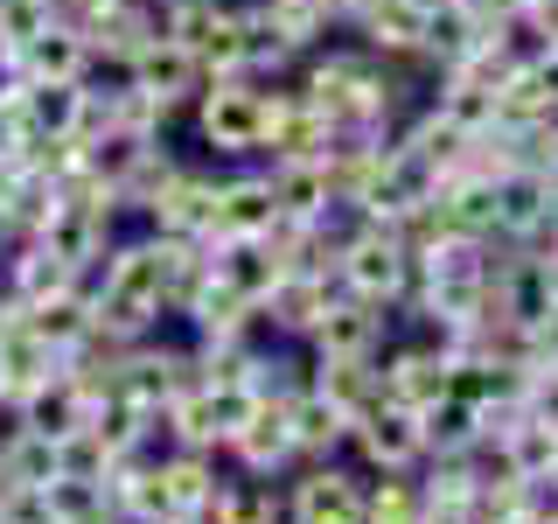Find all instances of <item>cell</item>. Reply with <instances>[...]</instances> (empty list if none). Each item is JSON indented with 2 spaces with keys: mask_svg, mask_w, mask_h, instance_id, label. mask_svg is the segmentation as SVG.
<instances>
[{
  "mask_svg": "<svg viewBox=\"0 0 558 524\" xmlns=\"http://www.w3.org/2000/svg\"><path fill=\"white\" fill-rule=\"evenodd\" d=\"M209 210H217V175L196 162H174V175L140 203V224L154 238H203L209 245Z\"/></svg>",
  "mask_w": 558,
  "mask_h": 524,
  "instance_id": "3",
  "label": "cell"
},
{
  "mask_svg": "<svg viewBox=\"0 0 558 524\" xmlns=\"http://www.w3.org/2000/svg\"><path fill=\"white\" fill-rule=\"evenodd\" d=\"M14 413H22V427H28V433H49V441H63V433H77V427H84V413H92V384L57 364V371H49L43 384H28V398H22Z\"/></svg>",
  "mask_w": 558,
  "mask_h": 524,
  "instance_id": "12",
  "label": "cell"
},
{
  "mask_svg": "<svg viewBox=\"0 0 558 524\" xmlns=\"http://www.w3.org/2000/svg\"><path fill=\"white\" fill-rule=\"evenodd\" d=\"M384 336H391V308H371V301H356V294H342V301H328V314L314 322L307 349L314 357H377Z\"/></svg>",
  "mask_w": 558,
  "mask_h": 524,
  "instance_id": "10",
  "label": "cell"
},
{
  "mask_svg": "<svg viewBox=\"0 0 558 524\" xmlns=\"http://www.w3.org/2000/svg\"><path fill=\"white\" fill-rule=\"evenodd\" d=\"M328 301H342V279H307V273H279V287L258 301V329H272V336H314V322L328 314Z\"/></svg>",
  "mask_w": 558,
  "mask_h": 524,
  "instance_id": "11",
  "label": "cell"
},
{
  "mask_svg": "<svg viewBox=\"0 0 558 524\" xmlns=\"http://www.w3.org/2000/svg\"><path fill=\"white\" fill-rule=\"evenodd\" d=\"M266 182H272V203L287 224H314L336 189H328V162H266Z\"/></svg>",
  "mask_w": 558,
  "mask_h": 524,
  "instance_id": "17",
  "label": "cell"
},
{
  "mask_svg": "<svg viewBox=\"0 0 558 524\" xmlns=\"http://www.w3.org/2000/svg\"><path fill=\"white\" fill-rule=\"evenodd\" d=\"M537 266H545V294H551V308H558V252H551V259H537Z\"/></svg>",
  "mask_w": 558,
  "mask_h": 524,
  "instance_id": "24",
  "label": "cell"
},
{
  "mask_svg": "<svg viewBox=\"0 0 558 524\" xmlns=\"http://www.w3.org/2000/svg\"><path fill=\"white\" fill-rule=\"evenodd\" d=\"M0 476H8V483H28V489H49V483H57V441L22 427V441L0 454Z\"/></svg>",
  "mask_w": 558,
  "mask_h": 524,
  "instance_id": "22",
  "label": "cell"
},
{
  "mask_svg": "<svg viewBox=\"0 0 558 524\" xmlns=\"http://www.w3.org/2000/svg\"><path fill=\"white\" fill-rule=\"evenodd\" d=\"M279 406H287V433H293V454H301V462H336V454H342V433H349V419L328 406V398L314 392V384H301V392L279 398Z\"/></svg>",
  "mask_w": 558,
  "mask_h": 524,
  "instance_id": "16",
  "label": "cell"
},
{
  "mask_svg": "<svg viewBox=\"0 0 558 524\" xmlns=\"http://www.w3.org/2000/svg\"><path fill=\"white\" fill-rule=\"evenodd\" d=\"M551 476H558V468H551Z\"/></svg>",
  "mask_w": 558,
  "mask_h": 524,
  "instance_id": "29",
  "label": "cell"
},
{
  "mask_svg": "<svg viewBox=\"0 0 558 524\" xmlns=\"http://www.w3.org/2000/svg\"><path fill=\"white\" fill-rule=\"evenodd\" d=\"M8 329H14V301H8V294H0V336H8Z\"/></svg>",
  "mask_w": 558,
  "mask_h": 524,
  "instance_id": "27",
  "label": "cell"
},
{
  "mask_svg": "<svg viewBox=\"0 0 558 524\" xmlns=\"http://www.w3.org/2000/svg\"><path fill=\"white\" fill-rule=\"evenodd\" d=\"M342 448L356 454L371 476H391V468H418L426 462V441H418V413L412 406H391V398H377L363 419H349Z\"/></svg>",
  "mask_w": 558,
  "mask_h": 524,
  "instance_id": "4",
  "label": "cell"
},
{
  "mask_svg": "<svg viewBox=\"0 0 558 524\" xmlns=\"http://www.w3.org/2000/svg\"><path fill=\"white\" fill-rule=\"evenodd\" d=\"M418 22H426V14H418L412 0H371V8H363L349 28L363 35V49H371V57L398 63V57H418Z\"/></svg>",
  "mask_w": 558,
  "mask_h": 524,
  "instance_id": "18",
  "label": "cell"
},
{
  "mask_svg": "<svg viewBox=\"0 0 558 524\" xmlns=\"http://www.w3.org/2000/svg\"><path fill=\"white\" fill-rule=\"evenodd\" d=\"M377 378H384V398L391 406H433V398L447 392V357L433 349L426 336L418 343H384L377 349Z\"/></svg>",
  "mask_w": 558,
  "mask_h": 524,
  "instance_id": "9",
  "label": "cell"
},
{
  "mask_svg": "<svg viewBox=\"0 0 558 524\" xmlns=\"http://www.w3.org/2000/svg\"><path fill=\"white\" fill-rule=\"evenodd\" d=\"M307 384L328 398L342 419H363L384 398V378H377V357H314L307 364Z\"/></svg>",
  "mask_w": 558,
  "mask_h": 524,
  "instance_id": "15",
  "label": "cell"
},
{
  "mask_svg": "<svg viewBox=\"0 0 558 524\" xmlns=\"http://www.w3.org/2000/svg\"><path fill=\"white\" fill-rule=\"evenodd\" d=\"M223 454L238 462V476H258V483L293 476V468H301V454H293V433H287V406H279V398H258V413L244 419V433Z\"/></svg>",
  "mask_w": 558,
  "mask_h": 524,
  "instance_id": "7",
  "label": "cell"
},
{
  "mask_svg": "<svg viewBox=\"0 0 558 524\" xmlns=\"http://www.w3.org/2000/svg\"><path fill=\"white\" fill-rule=\"evenodd\" d=\"M49 497V517L57 524H77V517H98V511H112V497H105V483H77V476H57L43 489Z\"/></svg>",
  "mask_w": 558,
  "mask_h": 524,
  "instance_id": "23",
  "label": "cell"
},
{
  "mask_svg": "<svg viewBox=\"0 0 558 524\" xmlns=\"http://www.w3.org/2000/svg\"><path fill=\"white\" fill-rule=\"evenodd\" d=\"M209 273H217L238 301L258 308L279 287V273H287V266H279V252H272L266 238H209Z\"/></svg>",
  "mask_w": 558,
  "mask_h": 524,
  "instance_id": "13",
  "label": "cell"
},
{
  "mask_svg": "<svg viewBox=\"0 0 558 524\" xmlns=\"http://www.w3.org/2000/svg\"><path fill=\"white\" fill-rule=\"evenodd\" d=\"M418 14H440V8H461V0H412Z\"/></svg>",
  "mask_w": 558,
  "mask_h": 524,
  "instance_id": "26",
  "label": "cell"
},
{
  "mask_svg": "<svg viewBox=\"0 0 558 524\" xmlns=\"http://www.w3.org/2000/svg\"><path fill=\"white\" fill-rule=\"evenodd\" d=\"M496 448H502V462H510V476H551V468H558V427L537 419L531 406L496 433Z\"/></svg>",
  "mask_w": 558,
  "mask_h": 524,
  "instance_id": "19",
  "label": "cell"
},
{
  "mask_svg": "<svg viewBox=\"0 0 558 524\" xmlns=\"http://www.w3.org/2000/svg\"><path fill=\"white\" fill-rule=\"evenodd\" d=\"M426 497H418L412 468H391V476H363V524H418Z\"/></svg>",
  "mask_w": 558,
  "mask_h": 524,
  "instance_id": "21",
  "label": "cell"
},
{
  "mask_svg": "<svg viewBox=\"0 0 558 524\" xmlns=\"http://www.w3.org/2000/svg\"><path fill=\"white\" fill-rule=\"evenodd\" d=\"M133 92H140V98H154L161 112H189V98L203 92V63L189 57L182 43L154 35L147 49H133Z\"/></svg>",
  "mask_w": 558,
  "mask_h": 524,
  "instance_id": "8",
  "label": "cell"
},
{
  "mask_svg": "<svg viewBox=\"0 0 558 524\" xmlns=\"http://www.w3.org/2000/svg\"><path fill=\"white\" fill-rule=\"evenodd\" d=\"M418 524H468V511H418Z\"/></svg>",
  "mask_w": 558,
  "mask_h": 524,
  "instance_id": "25",
  "label": "cell"
},
{
  "mask_svg": "<svg viewBox=\"0 0 558 524\" xmlns=\"http://www.w3.org/2000/svg\"><path fill=\"white\" fill-rule=\"evenodd\" d=\"M279 224L266 168H231L217 175V210H209V238H266Z\"/></svg>",
  "mask_w": 558,
  "mask_h": 524,
  "instance_id": "6",
  "label": "cell"
},
{
  "mask_svg": "<svg viewBox=\"0 0 558 524\" xmlns=\"http://www.w3.org/2000/svg\"><path fill=\"white\" fill-rule=\"evenodd\" d=\"M287 524H293V517H287Z\"/></svg>",
  "mask_w": 558,
  "mask_h": 524,
  "instance_id": "30",
  "label": "cell"
},
{
  "mask_svg": "<svg viewBox=\"0 0 558 524\" xmlns=\"http://www.w3.org/2000/svg\"><path fill=\"white\" fill-rule=\"evenodd\" d=\"M161 483H168L174 517H203L209 503L223 497L231 468H223V454H209V448H168L161 454Z\"/></svg>",
  "mask_w": 558,
  "mask_h": 524,
  "instance_id": "14",
  "label": "cell"
},
{
  "mask_svg": "<svg viewBox=\"0 0 558 524\" xmlns=\"http://www.w3.org/2000/svg\"><path fill=\"white\" fill-rule=\"evenodd\" d=\"M412 273H418V259H405V245L391 238V224L356 231L342 245V259H336L342 294H356V301H371V308H391V314H398V301H405Z\"/></svg>",
  "mask_w": 558,
  "mask_h": 524,
  "instance_id": "2",
  "label": "cell"
},
{
  "mask_svg": "<svg viewBox=\"0 0 558 524\" xmlns=\"http://www.w3.org/2000/svg\"><path fill=\"white\" fill-rule=\"evenodd\" d=\"M84 70H92V43H84V28L49 22V28H35L28 43L0 63V78H22V84H84Z\"/></svg>",
  "mask_w": 558,
  "mask_h": 524,
  "instance_id": "5",
  "label": "cell"
},
{
  "mask_svg": "<svg viewBox=\"0 0 558 524\" xmlns=\"http://www.w3.org/2000/svg\"><path fill=\"white\" fill-rule=\"evenodd\" d=\"M418 441H426V454L475 448L482 441V406H468L461 392H440L433 406H418Z\"/></svg>",
  "mask_w": 558,
  "mask_h": 524,
  "instance_id": "20",
  "label": "cell"
},
{
  "mask_svg": "<svg viewBox=\"0 0 558 524\" xmlns=\"http://www.w3.org/2000/svg\"><path fill=\"white\" fill-rule=\"evenodd\" d=\"M196 140L223 162H252L266 154V84L258 78H203V92L189 98Z\"/></svg>",
  "mask_w": 558,
  "mask_h": 524,
  "instance_id": "1",
  "label": "cell"
},
{
  "mask_svg": "<svg viewBox=\"0 0 558 524\" xmlns=\"http://www.w3.org/2000/svg\"><path fill=\"white\" fill-rule=\"evenodd\" d=\"M502 8H531V0H502Z\"/></svg>",
  "mask_w": 558,
  "mask_h": 524,
  "instance_id": "28",
  "label": "cell"
}]
</instances>
